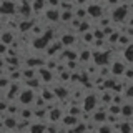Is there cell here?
I'll use <instances>...</instances> for the list:
<instances>
[{
	"label": "cell",
	"mask_w": 133,
	"mask_h": 133,
	"mask_svg": "<svg viewBox=\"0 0 133 133\" xmlns=\"http://www.w3.org/2000/svg\"><path fill=\"white\" fill-rule=\"evenodd\" d=\"M85 14H87V10H85V8H78V10L75 12L77 18H80V20H83V18H85Z\"/></svg>",
	"instance_id": "obj_16"
},
{
	"label": "cell",
	"mask_w": 133,
	"mask_h": 133,
	"mask_svg": "<svg viewBox=\"0 0 133 133\" xmlns=\"http://www.w3.org/2000/svg\"><path fill=\"white\" fill-rule=\"evenodd\" d=\"M83 108H85L87 111H91L95 108V97L93 95H88V97H87V100L83 102Z\"/></svg>",
	"instance_id": "obj_6"
},
{
	"label": "cell",
	"mask_w": 133,
	"mask_h": 133,
	"mask_svg": "<svg viewBox=\"0 0 133 133\" xmlns=\"http://www.w3.org/2000/svg\"><path fill=\"white\" fill-rule=\"evenodd\" d=\"M128 8L125 5H116L115 10H113V20L115 22H122V20L125 18V15H128Z\"/></svg>",
	"instance_id": "obj_2"
},
{
	"label": "cell",
	"mask_w": 133,
	"mask_h": 133,
	"mask_svg": "<svg viewBox=\"0 0 133 133\" xmlns=\"http://www.w3.org/2000/svg\"><path fill=\"white\" fill-rule=\"evenodd\" d=\"M47 18L57 22V20L60 18V10H58V8H50V10H47Z\"/></svg>",
	"instance_id": "obj_7"
},
{
	"label": "cell",
	"mask_w": 133,
	"mask_h": 133,
	"mask_svg": "<svg viewBox=\"0 0 133 133\" xmlns=\"http://www.w3.org/2000/svg\"><path fill=\"white\" fill-rule=\"evenodd\" d=\"M40 75L43 77V82H50V80H52V73H50L48 70H45V68L40 70Z\"/></svg>",
	"instance_id": "obj_14"
},
{
	"label": "cell",
	"mask_w": 133,
	"mask_h": 133,
	"mask_svg": "<svg viewBox=\"0 0 133 133\" xmlns=\"http://www.w3.org/2000/svg\"><path fill=\"white\" fill-rule=\"evenodd\" d=\"M63 123L65 125H77L78 123V118H77V116L68 115V116H65V118H63Z\"/></svg>",
	"instance_id": "obj_11"
},
{
	"label": "cell",
	"mask_w": 133,
	"mask_h": 133,
	"mask_svg": "<svg viewBox=\"0 0 133 133\" xmlns=\"http://www.w3.org/2000/svg\"><path fill=\"white\" fill-rule=\"evenodd\" d=\"M3 52H7V45L0 43V53H3Z\"/></svg>",
	"instance_id": "obj_19"
},
{
	"label": "cell",
	"mask_w": 133,
	"mask_h": 133,
	"mask_svg": "<svg viewBox=\"0 0 133 133\" xmlns=\"http://www.w3.org/2000/svg\"><path fill=\"white\" fill-rule=\"evenodd\" d=\"M87 2V0H78V3H85Z\"/></svg>",
	"instance_id": "obj_20"
},
{
	"label": "cell",
	"mask_w": 133,
	"mask_h": 133,
	"mask_svg": "<svg viewBox=\"0 0 133 133\" xmlns=\"http://www.w3.org/2000/svg\"><path fill=\"white\" fill-rule=\"evenodd\" d=\"M98 131H100V133H113V131H111V128H110V127H107V125H102Z\"/></svg>",
	"instance_id": "obj_17"
},
{
	"label": "cell",
	"mask_w": 133,
	"mask_h": 133,
	"mask_svg": "<svg viewBox=\"0 0 133 133\" xmlns=\"http://www.w3.org/2000/svg\"><path fill=\"white\" fill-rule=\"evenodd\" d=\"M14 10H15L14 2H8V0H5V2H2V5H0V14L10 15V14H14Z\"/></svg>",
	"instance_id": "obj_4"
},
{
	"label": "cell",
	"mask_w": 133,
	"mask_h": 133,
	"mask_svg": "<svg viewBox=\"0 0 133 133\" xmlns=\"http://www.w3.org/2000/svg\"><path fill=\"white\" fill-rule=\"evenodd\" d=\"M30 28H32L30 27V22H22V23H20V30H22V32L23 30H30Z\"/></svg>",
	"instance_id": "obj_18"
},
{
	"label": "cell",
	"mask_w": 133,
	"mask_h": 133,
	"mask_svg": "<svg viewBox=\"0 0 133 133\" xmlns=\"http://www.w3.org/2000/svg\"><path fill=\"white\" fill-rule=\"evenodd\" d=\"M12 40H14V33H10V32L2 33V43H3V45L12 43Z\"/></svg>",
	"instance_id": "obj_10"
},
{
	"label": "cell",
	"mask_w": 133,
	"mask_h": 133,
	"mask_svg": "<svg viewBox=\"0 0 133 133\" xmlns=\"http://www.w3.org/2000/svg\"><path fill=\"white\" fill-rule=\"evenodd\" d=\"M72 10H66V12H60V18L63 20V22H70L72 20Z\"/></svg>",
	"instance_id": "obj_12"
},
{
	"label": "cell",
	"mask_w": 133,
	"mask_h": 133,
	"mask_svg": "<svg viewBox=\"0 0 133 133\" xmlns=\"http://www.w3.org/2000/svg\"><path fill=\"white\" fill-rule=\"evenodd\" d=\"M93 58H95V63H97V65H103V63H107V62H108L107 52H97V53H93Z\"/></svg>",
	"instance_id": "obj_5"
},
{
	"label": "cell",
	"mask_w": 133,
	"mask_h": 133,
	"mask_svg": "<svg viewBox=\"0 0 133 133\" xmlns=\"http://www.w3.org/2000/svg\"><path fill=\"white\" fill-rule=\"evenodd\" d=\"M118 133H131V125H130V122H128V120H125V122L120 123Z\"/></svg>",
	"instance_id": "obj_8"
},
{
	"label": "cell",
	"mask_w": 133,
	"mask_h": 133,
	"mask_svg": "<svg viewBox=\"0 0 133 133\" xmlns=\"http://www.w3.org/2000/svg\"><path fill=\"white\" fill-rule=\"evenodd\" d=\"M87 14L90 17H93V18H100V17L103 15V8L98 5V3H91V5L87 8Z\"/></svg>",
	"instance_id": "obj_3"
},
{
	"label": "cell",
	"mask_w": 133,
	"mask_h": 133,
	"mask_svg": "<svg viewBox=\"0 0 133 133\" xmlns=\"http://www.w3.org/2000/svg\"><path fill=\"white\" fill-rule=\"evenodd\" d=\"M30 133H45V127L43 125H33L30 128Z\"/></svg>",
	"instance_id": "obj_13"
},
{
	"label": "cell",
	"mask_w": 133,
	"mask_h": 133,
	"mask_svg": "<svg viewBox=\"0 0 133 133\" xmlns=\"http://www.w3.org/2000/svg\"><path fill=\"white\" fill-rule=\"evenodd\" d=\"M18 100L22 105H30V103H33V100H35V93H33V90H22L18 93Z\"/></svg>",
	"instance_id": "obj_1"
},
{
	"label": "cell",
	"mask_w": 133,
	"mask_h": 133,
	"mask_svg": "<svg viewBox=\"0 0 133 133\" xmlns=\"http://www.w3.org/2000/svg\"><path fill=\"white\" fill-rule=\"evenodd\" d=\"M3 123H5V127H7V128H15V125H17L15 118H7Z\"/></svg>",
	"instance_id": "obj_15"
},
{
	"label": "cell",
	"mask_w": 133,
	"mask_h": 133,
	"mask_svg": "<svg viewBox=\"0 0 133 133\" xmlns=\"http://www.w3.org/2000/svg\"><path fill=\"white\" fill-rule=\"evenodd\" d=\"M125 68H127V66H125L123 63H118V62H116V63H113V68H111V73L118 77V75H122V73L125 72Z\"/></svg>",
	"instance_id": "obj_9"
}]
</instances>
